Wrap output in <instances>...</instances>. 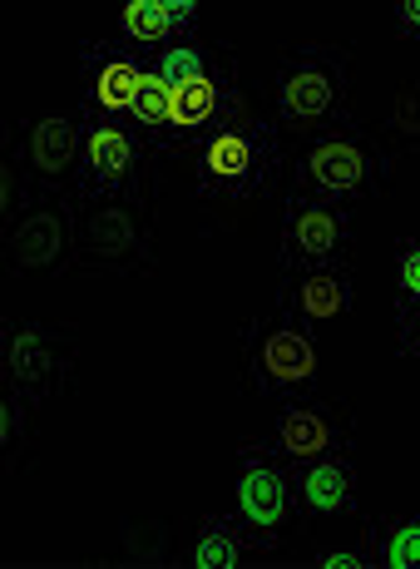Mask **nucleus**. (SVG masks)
I'll use <instances>...</instances> for the list:
<instances>
[{"mask_svg": "<svg viewBox=\"0 0 420 569\" xmlns=\"http://www.w3.org/2000/svg\"><path fill=\"white\" fill-rule=\"evenodd\" d=\"M26 397H16L10 391L6 397V426H0V441H6V451H20V441H26Z\"/></svg>", "mask_w": 420, "mask_h": 569, "instance_id": "393cba45", "label": "nucleus"}, {"mask_svg": "<svg viewBox=\"0 0 420 569\" xmlns=\"http://www.w3.org/2000/svg\"><path fill=\"white\" fill-rule=\"evenodd\" d=\"M149 159L153 149L129 119H94L84 114V154L74 173V199L80 203H104V199H129L149 208Z\"/></svg>", "mask_w": 420, "mask_h": 569, "instance_id": "39448f33", "label": "nucleus"}, {"mask_svg": "<svg viewBox=\"0 0 420 569\" xmlns=\"http://www.w3.org/2000/svg\"><path fill=\"white\" fill-rule=\"evenodd\" d=\"M351 238H357V208L287 189L282 223H278V272L307 268H347Z\"/></svg>", "mask_w": 420, "mask_h": 569, "instance_id": "0eeeda50", "label": "nucleus"}, {"mask_svg": "<svg viewBox=\"0 0 420 569\" xmlns=\"http://www.w3.org/2000/svg\"><path fill=\"white\" fill-rule=\"evenodd\" d=\"M307 569H381L376 565L371 530H361L357 545H317V550L307 555Z\"/></svg>", "mask_w": 420, "mask_h": 569, "instance_id": "4be33fe9", "label": "nucleus"}, {"mask_svg": "<svg viewBox=\"0 0 420 569\" xmlns=\"http://www.w3.org/2000/svg\"><path fill=\"white\" fill-rule=\"evenodd\" d=\"M242 357H248V377L268 407L278 401L312 397L322 387V352H317V337L307 327L287 322L282 312L272 317H252L242 327Z\"/></svg>", "mask_w": 420, "mask_h": 569, "instance_id": "20e7f679", "label": "nucleus"}, {"mask_svg": "<svg viewBox=\"0 0 420 569\" xmlns=\"http://www.w3.org/2000/svg\"><path fill=\"white\" fill-rule=\"evenodd\" d=\"M153 238L143 203L129 199H104V203H80V258L104 262V268H149L153 262Z\"/></svg>", "mask_w": 420, "mask_h": 569, "instance_id": "4468645a", "label": "nucleus"}, {"mask_svg": "<svg viewBox=\"0 0 420 569\" xmlns=\"http://www.w3.org/2000/svg\"><path fill=\"white\" fill-rule=\"evenodd\" d=\"M198 36H203V6L198 0H129L119 10V40L139 50L143 60Z\"/></svg>", "mask_w": 420, "mask_h": 569, "instance_id": "f3484780", "label": "nucleus"}, {"mask_svg": "<svg viewBox=\"0 0 420 569\" xmlns=\"http://www.w3.org/2000/svg\"><path fill=\"white\" fill-rule=\"evenodd\" d=\"M252 555H262V545L242 530V520L233 510H228V516H218V510L203 516L193 545H188V565L193 569H242Z\"/></svg>", "mask_w": 420, "mask_h": 569, "instance_id": "a211bd4d", "label": "nucleus"}, {"mask_svg": "<svg viewBox=\"0 0 420 569\" xmlns=\"http://www.w3.org/2000/svg\"><path fill=\"white\" fill-rule=\"evenodd\" d=\"M391 26L401 40H411V46H420V0H401V6L391 10Z\"/></svg>", "mask_w": 420, "mask_h": 569, "instance_id": "a878e982", "label": "nucleus"}, {"mask_svg": "<svg viewBox=\"0 0 420 569\" xmlns=\"http://www.w3.org/2000/svg\"><path fill=\"white\" fill-rule=\"evenodd\" d=\"M292 496H297V520L307 525H331L361 516V466L351 451L322 456V461L292 466Z\"/></svg>", "mask_w": 420, "mask_h": 569, "instance_id": "2eb2a0df", "label": "nucleus"}, {"mask_svg": "<svg viewBox=\"0 0 420 569\" xmlns=\"http://www.w3.org/2000/svg\"><path fill=\"white\" fill-rule=\"evenodd\" d=\"M20 159H26V189L36 193H74V173L84 154V109L54 104L26 119V134H16Z\"/></svg>", "mask_w": 420, "mask_h": 569, "instance_id": "9b49d317", "label": "nucleus"}, {"mask_svg": "<svg viewBox=\"0 0 420 569\" xmlns=\"http://www.w3.org/2000/svg\"><path fill=\"white\" fill-rule=\"evenodd\" d=\"M391 288H396V308H420V233L396 238V248H391Z\"/></svg>", "mask_w": 420, "mask_h": 569, "instance_id": "412c9836", "label": "nucleus"}, {"mask_svg": "<svg viewBox=\"0 0 420 569\" xmlns=\"http://www.w3.org/2000/svg\"><path fill=\"white\" fill-rule=\"evenodd\" d=\"M80 248V199L74 193H36L26 213L6 228L10 278L60 272Z\"/></svg>", "mask_w": 420, "mask_h": 569, "instance_id": "6e6552de", "label": "nucleus"}, {"mask_svg": "<svg viewBox=\"0 0 420 569\" xmlns=\"http://www.w3.org/2000/svg\"><path fill=\"white\" fill-rule=\"evenodd\" d=\"M367 530L381 569H420V516H376Z\"/></svg>", "mask_w": 420, "mask_h": 569, "instance_id": "6ab92c4d", "label": "nucleus"}, {"mask_svg": "<svg viewBox=\"0 0 420 569\" xmlns=\"http://www.w3.org/2000/svg\"><path fill=\"white\" fill-rule=\"evenodd\" d=\"M0 347H6L10 391L26 397L30 407H46V401H54L70 387L74 347H70V332H60L54 322H6Z\"/></svg>", "mask_w": 420, "mask_h": 569, "instance_id": "f8f14e48", "label": "nucleus"}, {"mask_svg": "<svg viewBox=\"0 0 420 569\" xmlns=\"http://www.w3.org/2000/svg\"><path fill=\"white\" fill-rule=\"evenodd\" d=\"M242 104H248V90H242V74H238V54L228 46L203 80L169 90V159L173 154L188 159L218 124H228Z\"/></svg>", "mask_w": 420, "mask_h": 569, "instance_id": "9d476101", "label": "nucleus"}, {"mask_svg": "<svg viewBox=\"0 0 420 569\" xmlns=\"http://www.w3.org/2000/svg\"><path fill=\"white\" fill-rule=\"evenodd\" d=\"M228 510L242 520V530L272 555L297 525V496H292V466L272 456L262 441L238 446L233 486H228Z\"/></svg>", "mask_w": 420, "mask_h": 569, "instance_id": "423d86ee", "label": "nucleus"}, {"mask_svg": "<svg viewBox=\"0 0 420 569\" xmlns=\"http://www.w3.org/2000/svg\"><path fill=\"white\" fill-rule=\"evenodd\" d=\"M396 352L420 362V308H396Z\"/></svg>", "mask_w": 420, "mask_h": 569, "instance_id": "b1692460", "label": "nucleus"}, {"mask_svg": "<svg viewBox=\"0 0 420 569\" xmlns=\"http://www.w3.org/2000/svg\"><path fill=\"white\" fill-rule=\"evenodd\" d=\"M357 308V288H351V268H307V272H278V312L287 322L331 327Z\"/></svg>", "mask_w": 420, "mask_h": 569, "instance_id": "dca6fc26", "label": "nucleus"}, {"mask_svg": "<svg viewBox=\"0 0 420 569\" xmlns=\"http://www.w3.org/2000/svg\"><path fill=\"white\" fill-rule=\"evenodd\" d=\"M381 134H396V139H406V144H420V84L416 90H401L391 100V109H386V119H381Z\"/></svg>", "mask_w": 420, "mask_h": 569, "instance_id": "5701e85b", "label": "nucleus"}, {"mask_svg": "<svg viewBox=\"0 0 420 569\" xmlns=\"http://www.w3.org/2000/svg\"><path fill=\"white\" fill-rule=\"evenodd\" d=\"M228 50V40H208V36H198V40H183V46H169L163 54H153V70H159V80L169 84V90H179V84H193V80H203L208 70L218 64V54Z\"/></svg>", "mask_w": 420, "mask_h": 569, "instance_id": "aec40b11", "label": "nucleus"}, {"mask_svg": "<svg viewBox=\"0 0 420 569\" xmlns=\"http://www.w3.org/2000/svg\"><path fill=\"white\" fill-rule=\"evenodd\" d=\"M351 441H357V431H351L347 401L317 397V391L312 397H297V401H278L268 431H262V446H268L272 456H282L287 466L351 451Z\"/></svg>", "mask_w": 420, "mask_h": 569, "instance_id": "1a4fd4ad", "label": "nucleus"}, {"mask_svg": "<svg viewBox=\"0 0 420 569\" xmlns=\"http://www.w3.org/2000/svg\"><path fill=\"white\" fill-rule=\"evenodd\" d=\"M351 90V50L347 46H297L272 70V119L282 134L317 139L322 129L341 124Z\"/></svg>", "mask_w": 420, "mask_h": 569, "instance_id": "f03ea898", "label": "nucleus"}, {"mask_svg": "<svg viewBox=\"0 0 420 569\" xmlns=\"http://www.w3.org/2000/svg\"><path fill=\"white\" fill-rule=\"evenodd\" d=\"M386 173H391V154L381 149V139L361 129L357 114H347L341 124L307 139L302 154L292 159V193L361 208L386 183Z\"/></svg>", "mask_w": 420, "mask_h": 569, "instance_id": "7ed1b4c3", "label": "nucleus"}, {"mask_svg": "<svg viewBox=\"0 0 420 569\" xmlns=\"http://www.w3.org/2000/svg\"><path fill=\"white\" fill-rule=\"evenodd\" d=\"M193 169V193L208 203H248L278 189L287 169V144L272 114L258 104H242L228 124H218L203 144L188 154Z\"/></svg>", "mask_w": 420, "mask_h": 569, "instance_id": "f257e3e1", "label": "nucleus"}, {"mask_svg": "<svg viewBox=\"0 0 420 569\" xmlns=\"http://www.w3.org/2000/svg\"><path fill=\"white\" fill-rule=\"evenodd\" d=\"M149 60L124 40H80V109L94 119H129L143 94Z\"/></svg>", "mask_w": 420, "mask_h": 569, "instance_id": "ddd939ff", "label": "nucleus"}]
</instances>
